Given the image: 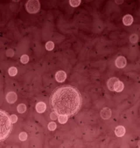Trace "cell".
I'll use <instances>...</instances> for the list:
<instances>
[{"mask_svg":"<svg viewBox=\"0 0 140 148\" xmlns=\"http://www.w3.org/2000/svg\"><path fill=\"white\" fill-rule=\"evenodd\" d=\"M1 114V141L5 140L8 137L11 132L12 123L10 120L8 114L5 112L1 110L0 111Z\"/></svg>","mask_w":140,"mask_h":148,"instance_id":"obj_2","label":"cell"},{"mask_svg":"<svg viewBox=\"0 0 140 148\" xmlns=\"http://www.w3.org/2000/svg\"><path fill=\"white\" fill-rule=\"evenodd\" d=\"M9 117H10V120L12 124L16 123L18 121V116L15 115V114H12V115H11Z\"/></svg>","mask_w":140,"mask_h":148,"instance_id":"obj_22","label":"cell"},{"mask_svg":"<svg viewBox=\"0 0 140 148\" xmlns=\"http://www.w3.org/2000/svg\"><path fill=\"white\" fill-rule=\"evenodd\" d=\"M54 44L53 42L49 41L46 43V49L49 51H51L54 49Z\"/></svg>","mask_w":140,"mask_h":148,"instance_id":"obj_16","label":"cell"},{"mask_svg":"<svg viewBox=\"0 0 140 148\" xmlns=\"http://www.w3.org/2000/svg\"><path fill=\"white\" fill-rule=\"evenodd\" d=\"M6 56L8 57H12L14 54V52L12 49H9L8 50H7L6 52Z\"/></svg>","mask_w":140,"mask_h":148,"instance_id":"obj_24","label":"cell"},{"mask_svg":"<svg viewBox=\"0 0 140 148\" xmlns=\"http://www.w3.org/2000/svg\"><path fill=\"white\" fill-rule=\"evenodd\" d=\"M58 120L59 122H60V124H65L68 121V116L64 115H58Z\"/></svg>","mask_w":140,"mask_h":148,"instance_id":"obj_14","label":"cell"},{"mask_svg":"<svg viewBox=\"0 0 140 148\" xmlns=\"http://www.w3.org/2000/svg\"><path fill=\"white\" fill-rule=\"evenodd\" d=\"M18 73V70L15 67H11L8 70V73L9 76H15L16 75V74Z\"/></svg>","mask_w":140,"mask_h":148,"instance_id":"obj_15","label":"cell"},{"mask_svg":"<svg viewBox=\"0 0 140 148\" xmlns=\"http://www.w3.org/2000/svg\"><path fill=\"white\" fill-rule=\"evenodd\" d=\"M118 80H119L118 78L116 77H113L110 78V79L108 80V83H107L108 89L110 91H114V86H115V83L117 82Z\"/></svg>","mask_w":140,"mask_h":148,"instance_id":"obj_10","label":"cell"},{"mask_svg":"<svg viewBox=\"0 0 140 148\" xmlns=\"http://www.w3.org/2000/svg\"><path fill=\"white\" fill-rule=\"evenodd\" d=\"M29 60V56L26 55V54H23V55L21 57V63L23 64L28 63Z\"/></svg>","mask_w":140,"mask_h":148,"instance_id":"obj_17","label":"cell"},{"mask_svg":"<svg viewBox=\"0 0 140 148\" xmlns=\"http://www.w3.org/2000/svg\"><path fill=\"white\" fill-rule=\"evenodd\" d=\"M26 110V107L24 104H19L17 107V111L19 113L22 114L24 113Z\"/></svg>","mask_w":140,"mask_h":148,"instance_id":"obj_13","label":"cell"},{"mask_svg":"<svg viewBox=\"0 0 140 148\" xmlns=\"http://www.w3.org/2000/svg\"><path fill=\"white\" fill-rule=\"evenodd\" d=\"M125 133V129L123 126H118L115 129V134L118 137H122Z\"/></svg>","mask_w":140,"mask_h":148,"instance_id":"obj_8","label":"cell"},{"mask_svg":"<svg viewBox=\"0 0 140 148\" xmlns=\"http://www.w3.org/2000/svg\"><path fill=\"white\" fill-rule=\"evenodd\" d=\"M116 66L119 69L124 68L127 64V60L124 57L119 56L116 59L115 61Z\"/></svg>","mask_w":140,"mask_h":148,"instance_id":"obj_4","label":"cell"},{"mask_svg":"<svg viewBox=\"0 0 140 148\" xmlns=\"http://www.w3.org/2000/svg\"><path fill=\"white\" fill-rule=\"evenodd\" d=\"M36 109L39 113H44L46 109V105L43 102H38L36 106Z\"/></svg>","mask_w":140,"mask_h":148,"instance_id":"obj_9","label":"cell"},{"mask_svg":"<svg viewBox=\"0 0 140 148\" xmlns=\"http://www.w3.org/2000/svg\"><path fill=\"white\" fill-rule=\"evenodd\" d=\"M57 125L54 122H51L48 124V129L51 131H53L56 129Z\"/></svg>","mask_w":140,"mask_h":148,"instance_id":"obj_21","label":"cell"},{"mask_svg":"<svg viewBox=\"0 0 140 148\" xmlns=\"http://www.w3.org/2000/svg\"><path fill=\"white\" fill-rule=\"evenodd\" d=\"M81 2V1H80V0H75V1H74V0H71V1H70L71 6L72 7H77L79 6Z\"/></svg>","mask_w":140,"mask_h":148,"instance_id":"obj_18","label":"cell"},{"mask_svg":"<svg viewBox=\"0 0 140 148\" xmlns=\"http://www.w3.org/2000/svg\"><path fill=\"white\" fill-rule=\"evenodd\" d=\"M123 89H124V84L121 81L118 80L115 83V86H114V91H115L116 92H119L122 91Z\"/></svg>","mask_w":140,"mask_h":148,"instance_id":"obj_12","label":"cell"},{"mask_svg":"<svg viewBox=\"0 0 140 148\" xmlns=\"http://www.w3.org/2000/svg\"><path fill=\"white\" fill-rule=\"evenodd\" d=\"M123 22L125 25H131L133 22V18L131 15H126L123 17Z\"/></svg>","mask_w":140,"mask_h":148,"instance_id":"obj_11","label":"cell"},{"mask_svg":"<svg viewBox=\"0 0 140 148\" xmlns=\"http://www.w3.org/2000/svg\"><path fill=\"white\" fill-rule=\"evenodd\" d=\"M67 78V75L65 71L63 70L58 71L56 74V80L58 83H63Z\"/></svg>","mask_w":140,"mask_h":148,"instance_id":"obj_5","label":"cell"},{"mask_svg":"<svg viewBox=\"0 0 140 148\" xmlns=\"http://www.w3.org/2000/svg\"><path fill=\"white\" fill-rule=\"evenodd\" d=\"M50 104L51 108L58 115L72 116L81 106V95L75 87L63 85L52 92Z\"/></svg>","mask_w":140,"mask_h":148,"instance_id":"obj_1","label":"cell"},{"mask_svg":"<svg viewBox=\"0 0 140 148\" xmlns=\"http://www.w3.org/2000/svg\"><path fill=\"white\" fill-rule=\"evenodd\" d=\"M6 100L9 104H13L17 100V95L14 92H9L6 95Z\"/></svg>","mask_w":140,"mask_h":148,"instance_id":"obj_6","label":"cell"},{"mask_svg":"<svg viewBox=\"0 0 140 148\" xmlns=\"http://www.w3.org/2000/svg\"><path fill=\"white\" fill-rule=\"evenodd\" d=\"M138 39V35L137 34H132L131 36L130 37V40L132 44H136L137 42Z\"/></svg>","mask_w":140,"mask_h":148,"instance_id":"obj_19","label":"cell"},{"mask_svg":"<svg viewBox=\"0 0 140 148\" xmlns=\"http://www.w3.org/2000/svg\"><path fill=\"white\" fill-rule=\"evenodd\" d=\"M19 139L21 141H25V140L27 139L28 134L25 132H21L20 133V134L19 135Z\"/></svg>","mask_w":140,"mask_h":148,"instance_id":"obj_20","label":"cell"},{"mask_svg":"<svg viewBox=\"0 0 140 148\" xmlns=\"http://www.w3.org/2000/svg\"><path fill=\"white\" fill-rule=\"evenodd\" d=\"M138 146L139 147H140V140H139L138 142Z\"/></svg>","mask_w":140,"mask_h":148,"instance_id":"obj_25","label":"cell"},{"mask_svg":"<svg viewBox=\"0 0 140 148\" xmlns=\"http://www.w3.org/2000/svg\"><path fill=\"white\" fill-rule=\"evenodd\" d=\"M111 115V110L109 108H104L101 112L102 118L104 119H107L110 118Z\"/></svg>","mask_w":140,"mask_h":148,"instance_id":"obj_7","label":"cell"},{"mask_svg":"<svg viewBox=\"0 0 140 148\" xmlns=\"http://www.w3.org/2000/svg\"><path fill=\"white\" fill-rule=\"evenodd\" d=\"M26 7L28 13L30 14H35L39 11L40 5L39 1L30 0L27 2Z\"/></svg>","mask_w":140,"mask_h":148,"instance_id":"obj_3","label":"cell"},{"mask_svg":"<svg viewBox=\"0 0 140 148\" xmlns=\"http://www.w3.org/2000/svg\"><path fill=\"white\" fill-rule=\"evenodd\" d=\"M58 115L55 112H53L50 114V118L52 119V120H56L58 118Z\"/></svg>","mask_w":140,"mask_h":148,"instance_id":"obj_23","label":"cell"}]
</instances>
